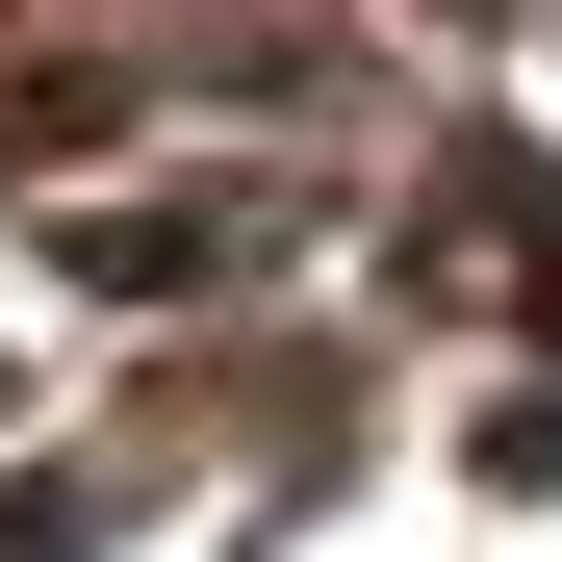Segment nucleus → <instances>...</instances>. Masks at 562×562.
Returning a JSON list of instances; mask_svg holds the SVG:
<instances>
[{
	"label": "nucleus",
	"instance_id": "obj_1",
	"mask_svg": "<svg viewBox=\"0 0 562 562\" xmlns=\"http://www.w3.org/2000/svg\"><path fill=\"white\" fill-rule=\"evenodd\" d=\"M77 537H103V512H77V486H26V512H0V562H77Z\"/></svg>",
	"mask_w": 562,
	"mask_h": 562
}]
</instances>
